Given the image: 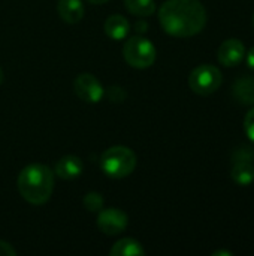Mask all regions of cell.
Listing matches in <instances>:
<instances>
[{
    "instance_id": "6da1fadb",
    "label": "cell",
    "mask_w": 254,
    "mask_h": 256,
    "mask_svg": "<svg viewBox=\"0 0 254 256\" xmlns=\"http://www.w3.org/2000/svg\"><path fill=\"white\" fill-rule=\"evenodd\" d=\"M162 28L175 38L201 33L207 24V10L199 0H166L159 9Z\"/></svg>"
},
{
    "instance_id": "7a4b0ae2",
    "label": "cell",
    "mask_w": 254,
    "mask_h": 256,
    "mask_svg": "<svg viewBox=\"0 0 254 256\" xmlns=\"http://www.w3.org/2000/svg\"><path fill=\"white\" fill-rule=\"evenodd\" d=\"M16 184L21 196L27 202L33 206H42L52 195L54 174L42 164H31L21 170Z\"/></svg>"
},
{
    "instance_id": "3957f363",
    "label": "cell",
    "mask_w": 254,
    "mask_h": 256,
    "mask_svg": "<svg viewBox=\"0 0 254 256\" xmlns=\"http://www.w3.org/2000/svg\"><path fill=\"white\" fill-rule=\"evenodd\" d=\"M102 171L112 178H124L136 168V154L124 146H114L100 156Z\"/></svg>"
},
{
    "instance_id": "277c9868",
    "label": "cell",
    "mask_w": 254,
    "mask_h": 256,
    "mask_svg": "<svg viewBox=\"0 0 254 256\" xmlns=\"http://www.w3.org/2000/svg\"><path fill=\"white\" fill-rule=\"evenodd\" d=\"M123 54L126 62L136 69H147L150 68L157 57L156 46L151 40L142 36L129 38L124 44Z\"/></svg>"
},
{
    "instance_id": "5b68a950",
    "label": "cell",
    "mask_w": 254,
    "mask_h": 256,
    "mask_svg": "<svg viewBox=\"0 0 254 256\" xmlns=\"http://www.w3.org/2000/svg\"><path fill=\"white\" fill-rule=\"evenodd\" d=\"M223 82V75L220 69L214 64H199L195 68L189 76L190 88L199 96H210L216 93Z\"/></svg>"
},
{
    "instance_id": "8992f818",
    "label": "cell",
    "mask_w": 254,
    "mask_h": 256,
    "mask_svg": "<svg viewBox=\"0 0 254 256\" xmlns=\"http://www.w3.org/2000/svg\"><path fill=\"white\" fill-rule=\"evenodd\" d=\"M73 92L76 96L87 104H97L102 100L105 90L100 81L91 74H79L73 81Z\"/></svg>"
},
{
    "instance_id": "52a82bcc",
    "label": "cell",
    "mask_w": 254,
    "mask_h": 256,
    "mask_svg": "<svg viewBox=\"0 0 254 256\" xmlns=\"http://www.w3.org/2000/svg\"><path fill=\"white\" fill-rule=\"evenodd\" d=\"M129 219L127 214L118 208H106L100 210L97 216V228L105 236H118L127 228Z\"/></svg>"
},
{
    "instance_id": "ba28073f",
    "label": "cell",
    "mask_w": 254,
    "mask_h": 256,
    "mask_svg": "<svg viewBox=\"0 0 254 256\" xmlns=\"http://www.w3.org/2000/svg\"><path fill=\"white\" fill-rule=\"evenodd\" d=\"M246 57V46L240 39H226L217 52V58L220 62V64L226 66V68H232L240 64Z\"/></svg>"
},
{
    "instance_id": "9c48e42d",
    "label": "cell",
    "mask_w": 254,
    "mask_h": 256,
    "mask_svg": "<svg viewBox=\"0 0 254 256\" xmlns=\"http://www.w3.org/2000/svg\"><path fill=\"white\" fill-rule=\"evenodd\" d=\"M84 171V162L81 158L69 154L61 158L55 165V174L63 180H73L79 177Z\"/></svg>"
},
{
    "instance_id": "30bf717a",
    "label": "cell",
    "mask_w": 254,
    "mask_h": 256,
    "mask_svg": "<svg viewBox=\"0 0 254 256\" xmlns=\"http://www.w3.org/2000/svg\"><path fill=\"white\" fill-rule=\"evenodd\" d=\"M57 12L67 24H76L84 16V4L81 0H58Z\"/></svg>"
},
{
    "instance_id": "8fae6325",
    "label": "cell",
    "mask_w": 254,
    "mask_h": 256,
    "mask_svg": "<svg viewBox=\"0 0 254 256\" xmlns=\"http://www.w3.org/2000/svg\"><path fill=\"white\" fill-rule=\"evenodd\" d=\"M232 93L241 105H254V76H240L232 86Z\"/></svg>"
},
{
    "instance_id": "7c38bea8",
    "label": "cell",
    "mask_w": 254,
    "mask_h": 256,
    "mask_svg": "<svg viewBox=\"0 0 254 256\" xmlns=\"http://www.w3.org/2000/svg\"><path fill=\"white\" fill-rule=\"evenodd\" d=\"M130 32V22L123 15H111L105 21V33L114 40H123Z\"/></svg>"
},
{
    "instance_id": "4fadbf2b",
    "label": "cell",
    "mask_w": 254,
    "mask_h": 256,
    "mask_svg": "<svg viewBox=\"0 0 254 256\" xmlns=\"http://www.w3.org/2000/svg\"><path fill=\"white\" fill-rule=\"evenodd\" d=\"M231 177L238 186H250L254 183V164L253 162H238L232 164Z\"/></svg>"
},
{
    "instance_id": "5bb4252c",
    "label": "cell",
    "mask_w": 254,
    "mask_h": 256,
    "mask_svg": "<svg viewBox=\"0 0 254 256\" xmlns=\"http://www.w3.org/2000/svg\"><path fill=\"white\" fill-rule=\"evenodd\" d=\"M144 254H145V249L141 246L138 240H133V238H121L109 250L111 256H139Z\"/></svg>"
},
{
    "instance_id": "9a60e30c",
    "label": "cell",
    "mask_w": 254,
    "mask_h": 256,
    "mask_svg": "<svg viewBox=\"0 0 254 256\" xmlns=\"http://www.w3.org/2000/svg\"><path fill=\"white\" fill-rule=\"evenodd\" d=\"M124 3L127 10L138 16H150L156 12L154 0H124Z\"/></svg>"
},
{
    "instance_id": "2e32d148",
    "label": "cell",
    "mask_w": 254,
    "mask_h": 256,
    "mask_svg": "<svg viewBox=\"0 0 254 256\" xmlns=\"http://www.w3.org/2000/svg\"><path fill=\"white\" fill-rule=\"evenodd\" d=\"M82 202H84V207H85L88 212H91V213H99V212L103 208V204H105L103 196H102L100 194H97V192H90V194H87V195L84 196Z\"/></svg>"
},
{
    "instance_id": "e0dca14e",
    "label": "cell",
    "mask_w": 254,
    "mask_h": 256,
    "mask_svg": "<svg viewBox=\"0 0 254 256\" xmlns=\"http://www.w3.org/2000/svg\"><path fill=\"white\" fill-rule=\"evenodd\" d=\"M238 162H254V147L252 146H240L232 153V164Z\"/></svg>"
},
{
    "instance_id": "ac0fdd59",
    "label": "cell",
    "mask_w": 254,
    "mask_h": 256,
    "mask_svg": "<svg viewBox=\"0 0 254 256\" xmlns=\"http://www.w3.org/2000/svg\"><path fill=\"white\" fill-rule=\"evenodd\" d=\"M244 130L247 134V136L250 138V141L254 142V108H252L246 118H244Z\"/></svg>"
},
{
    "instance_id": "d6986e66",
    "label": "cell",
    "mask_w": 254,
    "mask_h": 256,
    "mask_svg": "<svg viewBox=\"0 0 254 256\" xmlns=\"http://www.w3.org/2000/svg\"><path fill=\"white\" fill-rule=\"evenodd\" d=\"M126 92H124V88L123 87H118V86H114V87H111L109 90H108V98L112 100V102H115V104H118V102H123L124 99H126Z\"/></svg>"
},
{
    "instance_id": "ffe728a7",
    "label": "cell",
    "mask_w": 254,
    "mask_h": 256,
    "mask_svg": "<svg viewBox=\"0 0 254 256\" xmlns=\"http://www.w3.org/2000/svg\"><path fill=\"white\" fill-rule=\"evenodd\" d=\"M16 255V250L12 244H9L4 240H0V256H13Z\"/></svg>"
},
{
    "instance_id": "44dd1931",
    "label": "cell",
    "mask_w": 254,
    "mask_h": 256,
    "mask_svg": "<svg viewBox=\"0 0 254 256\" xmlns=\"http://www.w3.org/2000/svg\"><path fill=\"white\" fill-rule=\"evenodd\" d=\"M247 64H249V68L252 70H254V46L250 48L249 52H247Z\"/></svg>"
},
{
    "instance_id": "7402d4cb",
    "label": "cell",
    "mask_w": 254,
    "mask_h": 256,
    "mask_svg": "<svg viewBox=\"0 0 254 256\" xmlns=\"http://www.w3.org/2000/svg\"><path fill=\"white\" fill-rule=\"evenodd\" d=\"M213 256H232V252H229V250H217V252H214Z\"/></svg>"
},
{
    "instance_id": "603a6c76",
    "label": "cell",
    "mask_w": 254,
    "mask_h": 256,
    "mask_svg": "<svg viewBox=\"0 0 254 256\" xmlns=\"http://www.w3.org/2000/svg\"><path fill=\"white\" fill-rule=\"evenodd\" d=\"M136 27H139V28H136L138 32H147V22H139V24H136Z\"/></svg>"
},
{
    "instance_id": "cb8c5ba5",
    "label": "cell",
    "mask_w": 254,
    "mask_h": 256,
    "mask_svg": "<svg viewBox=\"0 0 254 256\" xmlns=\"http://www.w3.org/2000/svg\"><path fill=\"white\" fill-rule=\"evenodd\" d=\"M90 3H93V4H103V3H106L108 0H88Z\"/></svg>"
},
{
    "instance_id": "d4e9b609",
    "label": "cell",
    "mask_w": 254,
    "mask_h": 256,
    "mask_svg": "<svg viewBox=\"0 0 254 256\" xmlns=\"http://www.w3.org/2000/svg\"><path fill=\"white\" fill-rule=\"evenodd\" d=\"M3 82V70L0 69V84Z\"/></svg>"
},
{
    "instance_id": "484cf974",
    "label": "cell",
    "mask_w": 254,
    "mask_h": 256,
    "mask_svg": "<svg viewBox=\"0 0 254 256\" xmlns=\"http://www.w3.org/2000/svg\"><path fill=\"white\" fill-rule=\"evenodd\" d=\"M253 27H254V15H253Z\"/></svg>"
}]
</instances>
